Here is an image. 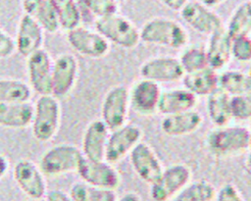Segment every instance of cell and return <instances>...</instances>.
I'll return each instance as SVG.
<instances>
[{"instance_id":"ab89813d","label":"cell","mask_w":251,"mask_h":201,"mask_svg":"<svg viewBox=\"0 0 251 201\" xmlns=\"http://www.w3.org/2000/svg\"><path fill=\"white\" fill-rule=\"evenodd\" d=\"M163 5L173 11H180L181 8L187 3L188 0H158Z\"/></svg>"},{"instance_id":"44dd1931","label":"cell","mask_w":251,"mask_h":201,"mask_svg":"<svg viewBox=\"0 0 251 201\" xmlns=\"http://www.w3.org/2000/svg\"><path fill=\"white\" fill-rule=\"evenodd\" d=\"M198 102L195 96L185 87L162 90L157 112L163 116L193 110Z\"/></svg>"},{"instance_id":"bcb514c9","label":"cell","mask_w":251,"mask_h":201,"mask_svg":"<svg viewBox=\"0 0 251 201\" xmlns=\"http://www.w3.org/2000/svg\"><path fill=\"white\" fill-rule=\"evenodd\" d=\"M38 201H45V199H41V200H38Z\"/></svg>"},{"instance_id":"277c9868","label":"cell","mask_w":251,"mask_h":201,"mask_svg":"<svg viewBox=\"0 0 251 201\" xmlns=\"http://www.w3.org/2000/svg\"><path fill=\"white\" fill-rule=\"evenodd\" d=\"M97 30L110 44L124 49H133L140 42L139 28L126 17L114 14L98 18L94 23Z\"/></svg>"},{"instance_id":"4316f807","label":"cell","mask_w":251,"mask_h":201,"mask_svg":"<svg viewBox=\"0 0 251 201\" xmlns=\"http://www.w3.org/2000/svg\"><path fill=\"white\" fill-rule=\"evenodd\" d=\"M219 86L230 96L251 95V73L226 70L219 74Z\"/></svg>"},{"instance_id":"e0dca14e","label":"cell","mask_w":251,"mask_h":201,"mask_svg":"<svg viewBox=\"0 0 251 201\" xmlns=\"http://www.w3.org/2000/svg\"><path fill=\"white\" fill-rule=\"evenodd\" d=\"M161 92L160 84L140 77L128 88L129 105L135 113L151 116L157 113Z\"/></svg>"},{"instance_id":"f546056e","label":"cell","mask_w":251,"mask_h":201,"mask_svg":"<svg viewBox=\"0 0 251 201\" xmlns=\"http://www.w3.org/2000/svg\"><path fill=\"white\" fill-rule=\"evenodd\" d=\"M225 28L231 38L251 34V4L249 1L241 3L234 9Z\"/></svg>"},{"instance_id":"30bf717a","label":"cell","mask_w":251,"mask_h":201,"mask_svg":"<svg viewBox=\"0 0 251 201\" xmlns=\"http://www.w3.org/2000/svg\"><path fill=\"white\" fill-rule=\"evenodd\" d=\"M179 15L193 30L207 36L225 27L221 17L199 1H187L179 11Z\"/></svg>"},{"instance_id":"ffe728a7","label":"cell","mask_w":251,"mask_h":201,"mask_svg":"<svg viewBox=\"0 0 251 201\" xmlns=\"http://www.w3.org/2000/svg\"><path fill=\"white\" fill-rule=\"evenodd\" d=\"M203 124V116L195 109L163 116L161 130L169 136H184L199 129Z\"/></svg>"},{"instance_id":"7bdbcfd3","label":"cell","mask_w":251,"mask_h":201,"mask_svg":"<svg viewBox=\"0 0 251 201\" xmlns=\"http://www.w3.org/2000/svg\"><path fill=\"white\" fill-rule=\"evenodd\" d=\"M226 0H199V2H201L203 5L209 7V8H214L216 6L221 5L223 2H225Z\"/></svg>"},{"instance_id":"6da1fadb","label":"cell","mask_w":251,"mask_h":201,"mask_svg":"<svg viewBox=\"0 0 251 201\" xmlns=\"http://www.w3.org/2000/svg\"><path fill=\"white\" fill-rule=\"evenodd\" d=\"M140 41L149 45L182 49L187 45L189 36L184 26L177 21L156 17L145 22L139 28Z\"/></svg>"},{"instance_id":"e575fe53","label":"cell","mask_w":251,"mask_h":201,"mask_svg":"<svg viewBox=\"0 0 251 201\" xmlns=\"http://www.w3.org/2000/svg\"><path fill=\"white\" fill-rule=\"evenodd\" d=\"M230 111L232 120L241 122L251 120V95L230 96Z\"/></svg>"},{"instance_id":"d6986e66","label":"cell","mask_w":251,"mask_h":201,"mask_svg":"<svg viewBox=\"0 0 251 201\" xmlns=\"http://www.w3.org/2000/svg\"><path fill=\"white\" fill-rule=\"evenodd\" d=\"M43 28L31 17L24 14L19 22L15 39L16 50L27 58L32 53L42 48Z\"/></svg>"},{"instance_id":"60d3db41","label":"cell","mask_w":251,"mask_h":201,"mask_svg":"<svg viewBox=\"0 0 251 201\" xmlns=\"http://www.w3.org/2000/svg\"><path fill=\"white\" fill-rule=\"evenodd\" d=\"M117 201H142V198L134 191H127L125 192L121 197H118Z\"/></svg>"},{"instance_id":"836d02e7","label":"cell","mask_w":251,"mask_h":201,"mask_svg":"<svg viewBox=\"0 0 251 201\" xmlns=\"http://www.w3.org/2000/svg\"><path fill=\"white\" fill-rule=\"evenodd\" d=\"M79 2L96 19L117 14L119 10L117 0H79Z\"/></svg>"},{"instance_id":"5b68a950","label":"cell","mask_w":251,"mask_h":201,"mask_svg":"<svg viewBox=\"0 0 251 201\" xmlns=\"http://www.w3.org/2000/svg\"><path fill=\"white\" fill-rule=\"evenodd\" d=\"M82 158L81 150L75 145L58 144L42 154L39 168L44 175L60 176L76 171Z\"/></svg>"},{"instance_id":"4fadbf2b","label":"cell","mask_w":251,"mask_h":201,"mask_svg":"<svg viewBox=\"0 0 251 201\" xmlns=\"http://www.w3.org/2000/svg\"><path fill=\"white\" fill-rule=\"evenodd\" d=\"M67 41L75 51L88 58H102L110 50V43L97 30L80 25L67 31Z\"/></svg>"},{"instance_id":"ac0fdd59","label":"cell","mask_w":251,"mask_h":201,"mask_svg":"<svg viewBox=\"0 0 251 201\" xmlns=\"http://www.w3.org/2000/svg\"><path fill=\"white\" fill-rule=\"evenodd\" d=\"M109 133L110 129L101 119L92 120L82 135L80 150L83 157L94 161L104 160Z\"/></svg>"},{"instance_id":"52a82bcc","label":"cell","mask_w":251,"mask_h":201,"mask_svg":"<svg viewBox=\"0 0 251 201\" xmlns=\"http://www.w3.org/2000/svg\"><path fill=\"white\" fill-rule=\"evenodd\" d=\"M128 87L125 84L112 86L104 95L101 104V120L110 130L126 124L129 112Z\"/></svg>"},{"instance_id":"8d00e7d4","label":"cell","mask_w":251,"mask_h":201,"mask_svg":"<svg viewBox=\"0 0 251 201\" xmlns=\"http://www.w3.org/2000/svg\"><path fill=\"white\" fill-rule=\"evenodd\" d=\"M215 201H246L233 183L222 185L216 192Z\"/></svg>"},{"instance_id":"f35d334b","label":"cell","mask_w":251,"mask_h":201,"mask_svg":"<svg viewBox=\"0 0 251 201\" xmlns=\"http://www.w3.org/2000/svg\"><path fill=\"white\" fill-rule=\"evenodd\" d=\"M45 201H74L73 198L59 189H53L46 193Z\"/></svg>"},{"instance_id":"cb8c5ba5","label":"cell","mask_w":251,"mask_h":201,"mask_svg":"<svg viewBox=\"0 0 251 201\" xmlns=\"http://www.w3.org/2000/svg\"><path fill=\"white\" fill-rule=\"evenodd\" d=\"M219 72L210 67L202 70L186 73L182 77L183 87L188 89L197 97L209 96L219 86Z\"/></svg>"},{"instance_id":"7a4b0ae2","label":"cell","mask_w":251,"mask_h":201,"mask_svg":"<svg viewBox=\"0 0 251 201\" xmlns=\"http://www.w3.org/2000/svg\"><path fill=\"white\" fill-rule=\"evenodd\" d=\"M249 128L243 126L226 125L215 126L206 136V146L210 154L217 158H227L246 151Z\"/></svg>"},{"instance_id":"ee69618b","label":"cell","mask_w":251,"mask_h":201,"mask_svg":"<svg viewBox=\"0 0 251 201\" xmlns=\"http://www.w3.org/2000/svg\"><path fill=\"white\" fill-rule=\"evenodd\" d=\"M250 134H249V141H248V146H247V157H246V166L247 168L251 171V128H249Z\"/></svg>"},{"instance_id":"9a60e30c","label":"cell","mask_w":251,"mask_h":201,"mask_svg":"<svg viewBox=\"0 0 251 201\" xmlns=\"http://www.w3.org/2000/svg\"><path fill=\"white\" fill-rule=\"evenodd\" d=\"M53 62L44 49L32 53L26 58V71L29 86L39 95L51 94Z\"/></svg>"},{"instance_id":"8fae6325","label":"cell","mask_w":251,"mask_h":201,"mask_svg":"<svg viewBox=\"0 0 251 201\" xmlns=\"http://www.w3.org/2000/svg\"><path fill=\"white\" fill-rule=\"evenodd\" d=\"M13 177L20 189L33 200L44 199L47 188L39 166L28 159L19 160L13 168Z\"/></svg>"},{"instance_id":"3957f363","label":"cell","mask_w":251,"mask_h":201,"mask_svg":"<svg viewBox=\"0 0 251 201\" xmlns=\"http://www.w3.org/2000/svg\"><path fill=\"white\" fill-rule=\"evenodd\" d=\"M61 119V106L58 98L52 94L39 95L33 105L31 130L34 138L40 142L51 140L57 133Z\"/></svg>"},{"instance_id":"603a6c76","label":"cell","mask_w":251,"mask_h":201,"mask_svg":"<svg viewBox=\"0 0 251 201\" xmlns=\"http://www.w3.org/2000/svg\"><path fill=\"white\" fill-rule=\"evenodd\" d=\"M23 9L44 31L54 33L60 28L57 13L50 0H23Z\"/></svg>"},{"instance_id":"2e32d148","label":"cell","mask_w":251,"mask_h":201,"mask_svg":"<svg viewBox=\"0 0 251 201\" xmlns=\"http://www.w3.org/2000/svg\"><path fill=\"white\" fill-rule=\"evenodd\" d=\"M78 75V62L71 53L57 56L52 66V90L56 98L67 96L74 88Z\"/></svg>"},{"instance_id":"f6af8a7d","label":"cell","mask_w":251,"mask_h":201,"mask_svg":"<svg viewBox=\"0 0 251 201\" xmlns=\"http://www.w3.org/2000/svg\"><path fill=\"white\" fill-rule=\"evenodd\" d=\"M124 1H126V0H117L118 3H119V2H124Z\"/></svg>"},{"instance_id":"5bb4252c","label":"cell","mask_w":251,"mask_h":201,"mask_svg":"<svg viewBox=\"0 0 251 201\" xmlns=\"http://www.w3.org/2000/svg\"><path fill=\"white\" fill-rule=\"evenodd\" d=\"M129 162L137 176L151 185L161 176L164 168L154 149L146 142L140 141L129 153Z\"/></svg>"},{"instance_id":"b9f144b4","label":"cell","mask_w":251,"mask_h":201,"mask_svg":"<svg viewBox=\"0 0 251 201\" xmlns=\"http://www.w3.org/2000/svg\"><path fill=\"white\" fill-rule=\"evenodd\" d=\"M8 169H9L8 159L4 155L0 154V179L5 176Z\"/></svg>"},{"instance_id":"d590c367","label":"cell","mask_w":251,"mask_h":201,"mask_svg":"<svg viewBox=\"0 0 251 201\" xmlns=\"http://www.w3.org/2000/svg\"><path fill=\"white\" fill-rule=\"evenodd\" d=\"M231 57L240 63L251 62V34L231 38Z\"/></svg>"},{"instance_id":"7402d4cb","label":"cell","mask_w":251,"mask_h":201,"mask_svg":"<svg viewBox=\"0 0 251 201\" xmlns=\"http://www.w3.org/2000/svg\"><path fill=\"white\" fill-rule=\"evenodd\" d=\"M205 49L208 66L217 72L223 71L232 59L231 37L225 27L209 36Z\"/></svg>"},{"instance_id":"d6a6232c","label":"cell","mask_w":251,"mask_h":201,"mask_svg":"<svg viewBox=\"0 0 251 201\" xmlns=\"http://www.w3.org/2000/svg\"><path fill=\"white\" fill-rule=\"evenodd\" d=\"M184 74L202 70L208 66L206 49L200 45H189L182 48L177 57Z\"/></svg>"},{"instance_id":"74e56055","label":"cell","mask_w":251,"mask_h":201,"mask_svg":"<svg viewBox=\"0 0 251 201\" xmlns=\"http://www.w3.org/2000/svg\"><path fill=\"white\" fill-rule=\"evenodd\" d=\"M16 51L15 39L0 28V59H6Z\"/></svg>"},{"instance_id":"7dc6e473","label":"cell","mask_w":251,"mask_h":201,"mask_svg":"<svg viewBox=\"0 0 251 201\" xmlns=\"http://www.w3.org/2000/svg\"><path fill=\"white\" fill-rule=\"evenodd\" d=\"M249 3H250V4H251V0H249Z\"/></svg>"},{"instance_id":"9c48e42d","label":"cell","mask_w":251,"mask_h":201,"mask_svg":"<svg viewBox=\"0 0 251 201\" xmlns=\"http://www.w3.org/2000/svg\"><path fill=\"white\" fill-rule=\"evenodd\" d=\"M81 181L101 188L116 190L121 184V176L114 165L105 160L94 161L82 158L76 169Z\"/></svg>"},{"instance_id":"4dcf8cb0","label":"cell","mask_w":251,"mask_h":201,"mask_svg":"<svg viewBox=\"0 0 251 201\" xmlns=\"http://www.w3.org/2000/svg\"><path fill=\"white\" fill-rule=\"evenodd\" d=\"M31 90L27 83L20 79L0 78V102H29Z\"/></svg>"},{"instance_id":"1f68e13d","label":"cell","mask_w":251,"mask_h":201,"mask_svg":"<svg viewBox=\"0 0 251 201\" xmlns=\"http://www.w3.org/2000/svg\"><path fill=\"white\" fill-rule=\"evenodd\" d=\"M53 4L60 27L65 30H71L79 25L81 13L76 0H50Z\"/></svg>"},{"instance_id":"d4e9b609","label":"cell","mask_w":251,"mask_h":201,"mask_svg":"<svg viewBox=\"0 0 251 201\" xmlns=\"http://www.w3.org/2000/svg\"><path fill=\"white\" fill-rule=\"evenodd\" d=\"M33 105L29 102H0V126L9 128H24L31 124Z\"/></svg>"},{"instance_id":"8992f818","label":"cell","mask_w":251,"mask_h":201,"mask_svg":"<svg viewBox=\"0 0 251 201\" xmlns=\"http://www.w3.org/2000/svg\"><path fill=\"white\" fill-rule=\"evenodd\" d=\"M191 169L182 163L164 169L159 178L150 185L149 194L153 201H171L189 181Z\"/></svg>"},{"instance_id":"ba28073f","label":"cell","mask_w":251,"mask_h":201,"mask_svg":"<svg viewBox=\"0 0 251 201\" xmlns=\"http://www.w3.org/2000/svg\"><path fill=\"white\" fill-rule=\"evenodd\" d=\"M142 129L133 124H126L110 130L104 160L115 165L129 155L131 150L142 141Z\"/></svg>"},{"instance_id":"7c38bea8","label":"cell","mask_w":251,"mask_h":201,"mask_svg":"<svg viewBox=\"0 0 251 201\" xmlns=\"http://www.w3.org/2000/svg\"><path fill=\"white\" fill-rule=\"evenodd\" d=\"M139 75L158 84L171 83L181 80L184 71L177 57L159 56L144 61L139 67Z\"/></svg>"},{"instance_id":"484cf974","label":"cell","mask_w":251,"mask_h":201,"mask_svg":"<svg viewBox=\"0 0 251 201\" xmlns=\"http://www.w3.org/2000/svg\"><path fill=\"white\" fill-rule=\"evenodd\" d=\"M206 111L210 122L215 126L228 125L232 120L230 111V95L219 87L207 96Z\"/></svg>"},{"instance_id":"83f0119b","label":"cell","mask_w":251,"mask_h":201,"mask_svg":"<svg viewBox=\"0 0 251 201\" xmlns=\"http://www.w3.org/2000/svg\"><path fill=\"white\" fill-rule=\"evenodd\" d=\"M217 189L207 179L189 181L171 201H213Z\"/></svg>"},{"instance_id":"f1b7e54d","label":"cell","mask_w":251,"mask_h":201,"mask_svg":"<svg viewBox=\"0 0 251 201\" xmlns=\"http://www.w3.org/2000/svg\"><path fill=\"white\" fill-rule=\"evenodd\" d=\"M69 195L74 201H117L116 190L96 187L83 181L72 185Z\"/></svg>"}]
</instances>
